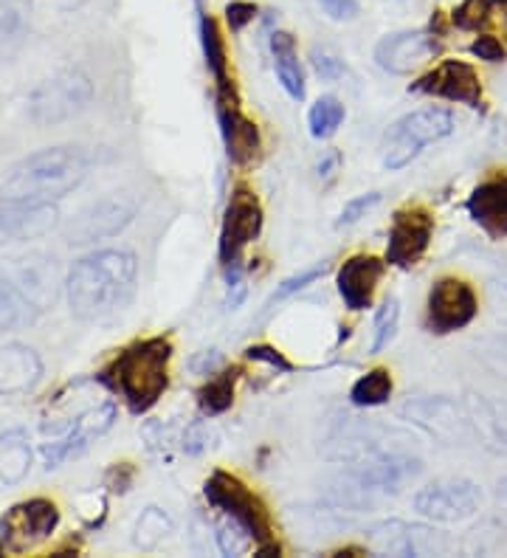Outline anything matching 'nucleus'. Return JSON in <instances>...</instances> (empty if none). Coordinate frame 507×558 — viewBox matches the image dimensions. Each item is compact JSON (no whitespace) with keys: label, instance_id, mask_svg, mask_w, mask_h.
<instances>
[{"label":"nucleus","instance_id":"nucleus-1","mask_svg":"<svg viewBox=\"0 0 507 558\" xmlns=\"http://www.w3.org/2000/svg\"><path fill=\"white\" fill-rule=\"evenodd\" d=\"M138 259L128 248H99L76 259L65 277L71 314L82 322H108L133 302Z\"/></svg>","mask_w":507,"mask_h":558},{"label":"nucleus","instance_id":"nucleus-2","mask_svg":"<svg viewBox=\"0 0 507 558\" xmlns=\"http://www.w3.org/2000/svg\"><path fill=\"white\" fill-rule=\"evenodd\" d=\"M90 172V156L74 144L46 147L14 163L0 181V198L28 201V204H55L68 192L82 186Z\"/></svg>","mask_w":507,"mask_h":558},{"label":"nucleus","instance_id":"nucleus-3","mask_svg":"<svg viewBox=\"0 0 507 558\" xmlns=\"http://www.w3.org/2000/svg\"><path fill=\"white\" fill-rule=\"evenodd\" d=\"M169 359H172V344L164 336H156V339L130 344L110 364V384H113L116 392H122L133 412H147L167 392Z\"/></svg>","mask_w":507,"mask_h":558},{"label":"nucleus","instance_id":"nucleus-4","mask_svg":"<svg viewBox=\"0 0 507 558\" xmlns=\"http://www.w3.org/2000/svg\"><path fill=\"white\" fill-rule=\"evenodd\" d=\"M206 499L215 508H220L226 517L243 524L245 531L254 536L259 556H279V545L274 542V533H270L268 508L243 480L234 477V474H226V471H215L206 480Z\"/></svg>","mask_w":507,"mask_h":558},{"label":"nucleus","instance_id":"nucleus-5","mask_svg":"<svg viewBox=\"0 0 507 558\" xmlns=\"http://www.w3.org/2000/svg\"><path fill=\"white\" fill-rule=\"evenodd\" d=\"M457 128L451 110L446 108H420L400 117L389 128L384 142V167L386 170H403L406 163H412L428 144H437L448 138Z\"/></svg>","mask_w":507,"mask_h":558},{"label":"nucleus","instance_id":"nucleus-6","mask_svg":"<svg viewBox=\"0 0 507 558\" xmlns=\"http://www.w3.org/2000/svg\"><path fill=\"white\" fill-rule=\"evenodd\" d=\"M94 82L85 71L65 69L60 74L43 80L28 96V119L37 128H55V124L71 122L88 110L94 102Z\"/></svg>","mask_w":507,"mask_h":558},{"label":"nucleus","instance_id":"nucleus-7","mask_svg":"<svg viewBox=\"0 0 507 558\" xmlns=\"http://www.w3.org/2000/svg\"><path fill=\"white\" fill-rule=\"evenodd\" d=\"M135 211H138V201L133 195H128V192H113V195H105V198L85 206L62 229V238H65L68 245H88L116 238V234H122L133 223Z\"/></svg>","mask_w":507,"mask_h":558},{"label":"nucleus","instance_id":"nucleus-8","mask_svg":"<svg viewBox=\"0 0 507 558\" xmlns=\"http://www.w3.org/2000/svg\"><path fill=\"white\" fill-rule=\"evenodd\" d=\"M420 474V460L403 454H370L359 465L345 471V480L338 485L341 494L352 497H386V494H398L409 480Z\"/></svg>","mask_w":507,"mask_h":558},{"label":"nucleus","instance_id":"nucleus-9","mask_svg":"<svg viewBox=\"0 0 507 558\" xmlns=\"http://www.w3.org/2000/svg\"><path fill=\"white\" fill-rule=\"evenodd\" d=\"M414 511L428 522H466L482 508V490L471 480H437L420 488L412 499Z\"/></svg>","mask_w":507,"mask_h":558},{"label":"nucleus","instance_id":"nucleus-10","mask_svg":"<svg viewBox=\"0 0 507 558\" xmlns=\"http://www.w3.org/2000/svg\"><path fill=\"white\" fill-rule=\"evenodd\" d=\"M480 314V300L466 279L443 277L428 291L426 325L432 333H457L466 330Z\"/></svg>","mask_w":507,"mask_h":558},{"label":"nucleus","instance_id":"nucleus-11","mask_svg":"<svg viewBox=\"0 0 507 558\" xmlns=\"http://www.w3.org/2000/svg\"><path fill=\"white\" fill-rule=\"evenodd\" d=\"M116 423V407L113 403H99V407L82 412L60 437L43 446V460L46 469H60L68 460L80 457L82 451H88L101 435H108Z\"/></svg>","mask_w":507,"mask_h":558},{"label":"nucleus","instance_id":"nucleus-12","mask_svg":"<svg viewBox=\"0 0 507 558\" xmlns=\"http://www.w3.org/2000/svg\"><path fill=\"white\" fill-rule=\"evenodd\" d=\"M434 234V218L423 206H406L395 211L389 243H386V263L398 268L418 266L420 257L428 252Z\"/></svg>","mask_w":507,"mask_h":558},{"label":"nucleus","instance_id":"nucleus-13","mask_svg":"<svg viewBox=\"0 0 507 558\" xmlns=\"http://www.w3.org/2000/svg\"><path fill=\"white\" fill-rule=\"evenodd\" d=\"M3 268H7L9 277L21 286V291L34 302V307H37L40 314H46L48 307L57 305L60 291L65 288V279L60 277L57 259L48 257V254L43 252H32L23 254V257L9 259Z\"/></svg>","mask_w":507,"mask_h":558},{"label":"nucleus","instance_id":"nucleus-14","mask_svg":"<svg viewBox=\"0 0 507 558\" xmlns=\"http://www.w3.org/2000/svg\"><path fill=\"white\" fill-rule=\"evenodd\" d=\"M414 94L437 96L448 102H460L468 108H482V82L473 65L462 60H443L434 71L412 82Z\"/></svg>","mask_w":507,"mask_h":558},{"label":"nucleus","instance_id":"nucleus-15","mask_svg":"<svg viewBox=\"0 0 507 558\" xmlns=\"http://www.w3.org/2000/svg\"><path fill=\"white\" fill-rule=\"evenodd\" d=\"M370 545L375 553H386V556H439L446 553L448 538L439 531L423 527V524L409 522H381L370 531Z\"/></svg>","mask_w":507,"mask_h":558},{"label":"nucleus","instance_id":"nucleus-16","mask_svg":"<svg viewBox=\"0 0 507 558\" xmlns=\"http://www.w3.org/2000/svg\"><path fill=\"white\" fill-rule=\"evenodd\" d=\"M263 229V206L249 190H234L220 229V259L226 266L237 263L243 248L259 238Z\"/></svg>","mask_w":507,"mask_h":558},{"label":"nucleus","instance_id":"nucleus-17","mask_svg":"<svg viewBox=\"0 0 507 558\" xmlns=\"http://www.w3.org/2000/svg\"><path fill=\"white\" fill-rule=\"evenodd\" d=\"M437 51L439 43L428 32H420V28H414V32H395V35H386L375 46V65L386 71V74L403 76L432 62Z\"/></svg>","mask_w":507,"mask_h":558},{"label":"nucleus","instance_id":"nucleus-18","mask_svg":"<svg viewBox=\"0 0 507 558\" xmlns=\"http://www.w3.org/2000/svg\"><path fill=\"white\" fill-rule=\"evenodd\" d=\"M217 122L224 133L226 153L234 163H249L259 153V130L237 105L234 85L217 88Z\"/></svg>","mask_w":507,"mask_h":558},{"label":"nucleus","instance_id":"nucleus-19","mask_svg":"<svg viewBox=\"0 0 507 558\" xmlns=\"http://www.w3.org/2000/svg\"><path fill=\"white\" fill-rule=\"evenodd\" d=\"M57 223H60V209H57V204L7 201V204H0V245L43 238Z\"/></svg>","mask_w":507,"mask_h":558},{"label":"nucleus","instance_id":"nucleus-20","mask_svg":"<svg viewBox=\"0 0 507 558\" xmlns=\"http://www.w3.org/2000/svg\"><path fill=\"white\" fill-rule=\"evenodd\" d=\"M43 381L40 353L21 341L0 348V396L21 398L37 389Z\"/></svg>","mask_w":507,"mask_h":558},{"label":"nucleus","instance_id":"nucleus-21","mask_svg":"<svg viewBox=\"0 0 507 558\" xmlns=\"http://www.w3.org/2000/svg\"><path fill=\"white\" fill-rule=\"evenodd\" d=\"M381 277H384V263L370 254H359L350 257L345 266L338 268V293L350 311H364L372 305L375 288H378Z\"/></svg>","mask_w":507,"mask_h":558},{"label":"nucleus","instance_id":"nucleus-22","mask_svg":"<svg viewBox=\"0 0 507 558\" xmlns=\"http://www.w3.org/2000/svg\"><path fill=\"white\" fill-rule=\"evenodd\" d=\"M468 215L494 240L507 238V175L476 186L468 198Z\"/></svg>","mask_w":507,"mask_h":558},{"label":"nucleus","instance_id":"nucleus-23","mask_svg":"<svg viewBox=\"0 0 507 558\" xmlns=\"http://www.w3.org/2000/svg\"><path fill=\"white\" fill-rule=\"evenodd\" d=\"M60 524V511L48 499H28L23 505H14L7 517V536H17L21 545H34L40 538L51 536Z\"/></svg>","mask_w":507,"mask_h":558},{"label":"nucleus","instance_id":"nucleus-24","mask_svg":"<svg viewBox=\"0 0 507 558\" xmlns=\"http://www.w3.org/2000/svg\"><path fill=\"white\" fill-rule=\"evenodd\" d=\"M37 319H40V311L21 291V286L9 277L7 268L0 266V333L32 327Z\"/></svg>","mask_w":507,"mask_h":558},{"label":"nucleus","instance_id":"nucleus-25","mask_svg":"<svg viewBox=\"0 0 507 558\" xmlns=\"http://www.w3.org/2000/svg\"><path fill=\"white\" fill-rule=\"evenodd\" d=\"M34 463L32 440L23 429L0 432V483L21 485Z\"/></svg>","mask_w":507,"mask_h":558},{"label":"nucleus","instance_id":"nucleus-26","mask_svg":"<svg viewBox=\"0 0 507 558\" xmlns=\"http://www.w3.org/2000/svg\"><path fill=\"white\" fill-rule=\"evenodd\" d=\"M270 51H274V65H277L279 85L285 94L302 102L304 99V74L297 57V40L288 32H274L270 35Z\"/></svg>","mask_w":507,"mask_h":558},{"label":"nucleus","instance_id":"nucleus-27","mask_svg":"<svg viewBox=\"0 0 507 558\" xmlns=\"http://www.w3.org/2000/svg\"><path fill=\"white\" fill-rule=\"evenodd\" d=\"M197 28H201V46H203V57H206V65H209L212 76H215L217 88H226V85H231L229 60H226V43L224 37H220L217 21L212 17V14L201 12V17H197Z\"/></svg>","mask_w":507,"mask_h":558},{"label":"nucleus","instance_id":"nucleus-28","mask_svg":"<svg viewBox=\"0 0 507 558\" xmlns=\"http://www.w3.org/2000/svg\"><path fill=\"white\" fill-rule=\"evenodd\" d=\"M34 0H0V46H21L32 32Z\"/></svg>","mask_w":507,"mask_h":558},{"label":"nucleus","instance_id":"nucleus-29","mask_svg":"<svg viewBox=\"0 0 507 558\" xmlns=\"http://www.w3.org/2000/svg\"><path fill=\"white\" fill-rule=\"evenodd\" d=\"M393 375L389 369L378 367V369H370L366 375H361L359 381L352 384L350 389V401L355 407H381L393 398Z\"/></svg>","mask_w":507,"mask_h":558},{"label":"nucleus","instance_id":"nucleus-30","mask_svg":"<svg viewBox=\"0 0 507 558\" xmlns=\"http://www.w3.org/2000/svg\"><path fill=\"white\" fill-rule=\"evenodd\" d=\"M345 117V105L338 102L336 96H322L311 108V113H307V124H311V133L316 138H330L336 136V130L341 128Z\"/></svg>","mask_w":507,"mask_h":558},{"label":"nucleus","instance_id":"nucleus-31","mask_svg":"<svg viewBox=\"0 0 507 558\" xmlns=\"http://www.w3.org/2000/svg\"><path fill=\"white\" fill-rule=\"evenodd\" d=\"M234 381L237 373H220L206 381V387L197 392V401L206 415H220L234 403Z\"/></svg>","mask_w":507,"mask_h":558},{"label":"nucleus","instance_id":"nucleus-32","mask_svg":"<svg viewBox=\"0 0 507 558\" xmlns=\"http://www.w3.org/2000/svg\"><path fill=\"white\" fill-rule=\"evenodd\" d=\"M172 533V519L161 511V508H147V511L138 517L135 522V547H142V550H153L164 542V538Z\"/></svg>","mask_w":507,"mask_h":558},{"label":"nucleus","instance_id":"nucleus-33","mask_svg":"<svg viewBox=\"0 0 507 558\" xmlns=\"http://www.w3.org/2000/svg\"><path fill=\"white\" fill-rule=\"evenodd\" d=\"M215 542L224 556H245L251 547H257L254 545V536H251L243 524L231 517L220 519V524H217V533H215Z\"/></svg>","mask_w":507,"mask_h":558},{"label":"nucleus","instance_id":"nucleus-34","mask_svg":"<svg viewBox=\"0 0 507 558\" xmlns=\"http://www.w3.org/2000/svg\"><path fill=\"white\" fill-rule=\"evenodd\" d=\"M400 322V305L398 300H386L375 314V336H372V353H381L384 348H389V341L398 333Z\"/></svg>","mask_w":507,"mask_h":558},{"label":"nucleus","instance_id":"nucleus-35","mask_svg":"<svg viewBox=\"0 0 507 558\" xmlns=\"http://www.w3.org/2000/svg\"><path fill=\"white\" fill-rule=\"evenodd\" d=\"M325 271H327L325 263H316V266H311V268H304V271L293 274V277H288V279H285V282H282V286L277 288V293L270 296V302L291 300V296H297L299 291H304V288H307V286H313L316 279L325 277Z\"/></svg>","mask_w":507,"mask_h":558},{"label":"nucleus","instance_id":"nucleus-36","mask_svg":"<svg viewBox=\"0 0 507 558\" xmlns=\"http://www.w3.org/2000/svg\"><path fill=\"white\" fill-rule=\"evenodd\" d=\"M491 3L487 0H466L460 9H454V26L460 28H480L482 23L487 21V14H491Z\"/></svg>","mask_w":507,"mask_h":558},{"label":"nucleus","instance_id":"nucleus-37","mask_svg":"<svg viewBox=\"0 0 507 558\" xmlns=\"http://www.w3.org/2000/svg\"><path fill=\"white\" fill-rule=\"evenodd\" d=\"M381 204V192H370V195H359V198H352L350 204L341 209V215H338L336 226H352L359 223L361 218H364L366 211L372 209V206Z\"/></svg>","mask_w":507,"mask_h":558},{"label":"nucleus","instance_id":"nucleus-38","mask_svg":"<svg viewBox=\"0 0 507 558\" xmlns=\"http://www.w3.org/2000/svg\"><path fill=\"white\" fill-rule=\"evenodd\" d=\"M254 17H257V3H251V0H231L226 7V21H229L231 32H243L249 23H254Z\"/></svg>","mask_w":507,"mask_h":558},{"label":"nucleus","instance_id":"nucleus-39","mask_svg":"<svg viewBox=\"0 0 507 558\" xmlns=\"http://www.w3.org/2000/svg\"><path fill=\"white\" fill-rule=\"evenodd\" d=\"M471 54L480 57V60H485V62H502L507 57V48L502 46L499 37L482 35L471 43Z\"/></svg>","mask_w":507,"mask_h":558},{"label":"nucleus","instance_id":"nucleus-40","mask_svg":"<svg viewBox=\"0 0 507 558\" xmlns=\"http://www.w3.org/2000/svg\"><path fill=\"white\" fill-rule=\"evenodd\" d=\"M313 69H316V74L322 76V80H338V76L345 74V65H341V60H338L336 54H330V51H313Z\"/></svg>","mask_w":507,"mask_h":558},{"label":"nucleus","instance_id":"nucleus-41","mask_svg":"<svg viewBox=\"0 0 507 558\" xmlns=\"http://www.w3.org/2000/svg\"><path fill=\"white\" fill-rule=\"evenodd\" d=\"M318 7L325 9L333 21H352L359 14V0H318Z\"/></svg>","mask_w":507,"mask_h":558},{"label":"nucleus","instance_id":"nucleus-42","mask_svg":"<svg viewBox=\"0 0 507 558\" xmlns=\"http://www.w3.org/2000/svg\"><path fill=\"white\" fill-rule=\"evenodd\" d=\"M245 355H249L251 361H265V364L282 369V373H288V369H291V361H285L282 353H279V350H274V348H263V344H259V348L245 350Z\"/></svg>","mask_w":507,"mask_h":558},{"label":"nucleus","instance_id":"nucleus-43","mask_svg":"<svg viewBox=\"0 0 507 558\" xmlns=\"http://www.w3.org/2000/svg\"><path fill=\"white\" fill-rule=\"evenodd\" d=\"M338 163H341V156H338V153H330V156L322 158V161H318V178H325V181H330V178L336 175Z\"/></svg>","mask_w":507,"mask_h":558},{"label":"nucleus","instance_id":"nucleus-44","mask_svg":"<svg viewBox=\"0 0 507 558\" xmlns=\"http://www.w3.org/2000/svg\"><path fill=\"white\" fill-rule=\"evenodd\" d=\"M496 497H499V505L507 511V480H502L499 488H496Z\"/></svg>","mask_w":507,"mask_h":558},{"label":"nucleus","instance_id":"nucleus-45","mask_svg":"<svg viewBox=\"0 0 507 558\" xmlns=\"http://www.w3.org/2000/svg\"><path fill=\"white\" fill-rule=\"evenodd\" d=\"M491 7H507V0H487Z\"/></svg>","mask_w":507,"mask_h":558}]
</instances>
